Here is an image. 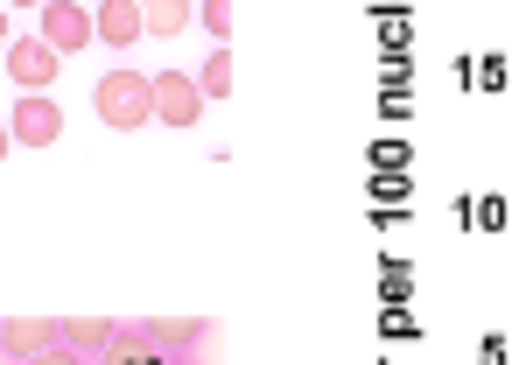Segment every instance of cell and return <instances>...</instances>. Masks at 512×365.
I'll use <instances>...</instances> for the list:
<instances>
[{
  "label": "cell",
  "instance_id": "cell-7",
  "mask_svg": "<svg viewBox=\"0 0 512 365\" xmlns=\"http://www.w3.org/2000/svg\"><path fill=\"white\" fill-rule=\"evenodd\" d=\"M92 36H99L106 50H134L148 29H141V8H134V0H99V8H92Z\"/></svg>",
  "mask_w": 512,
  "mask_h": 365
},
{
  "label": "cell",
  "instance_id": "cell-16",
  "mask_svg": "<svg viewBox=\"0 0 512 365\" xmlns=\"http://www.w3.org/2000/svg\"><path fill=\"white\" fill-rule=\"evenodd\" d=\"M8 8H22V15H36V8H43V0H8Z\"/></svg>",
  "mask_w": 512,
  "mask_h": 365
},
{
  "label": "cell",
  "instance_id": "cell-2",
  "mask_svg": "<svg viewBox=\"0 0 512 365\" xmlns=\"http://www.w3.org/2000/svg\"><path fill=\"white\" fill-rule=\"evenodd\" d=\"M36 36H43L57 57L92 50V43H99V36H92V0H43V8H36Z\"/></svg>",
  "mask_w": 512,
  "mask_h": 365
},
{
  "label": "cell",
  "instance_id": "cell-9",
  "mask_svg": "<svg viewBox=\"0 0 512 365\" xmlns=\"http://www.w3.org/2000/svg\"><path fill=\"white\" fill-rule=\"evenodd\" d=\"M99 365H169V351H155V344L141 337V323H120L113 344L99 351Z\"/></svg>",
  "mask_w": 512,
  "mask_h": 365
},
{
  "label": "cell",
  "instance_id": "cell-6",
  "mask_svg": "<svg viewBox=\"0 0 512 365\" xmlns=\"http://www.w3.org/2000/svg\"><path fill=\"white\" fill-rule=\"evenodd\" d=\"M50 344H64V323L57 316H15V323H0V351H8L15 365L43 358Z\"/></svg>",
  "mask_w": 512,
  "mask_h": 365
},
{
  "label": "cell",
  "instance_id": "cell-4",
  "mask_svg": "<svg viewBox=\"0 0 512 365\" xmlns=\"http://www.w3.org/2000/svg\"><path fill=\"white\" fill-rule=\"evenodd\" d=\"M8 134H15L22 148H50V141L64 134V106H57L50 92H22V106L8 113Z\"/></svg>",
  "mask_w": 512,
  "mask_h": 365
},
{
  "label": "cell",
  "instance_id": "cell-12",
  "mask_svg": "<svg viewBox=\"0 0 512 365\" xmlns=\"http://www.w3.org/2000/svg\"><path fill=\"white\" fill-rule=\"evenodd\" d=\"M197 92H204V106L232 99V43H211V57L197 64Z\"/></svg>",
  "mask_w": 512,
  "mask_h": 365
},
{
  "label": "cell",
  "instance_id": "cell-11",
  "mask_svg": "<svg viewBox=\"0 0 512 365\" xmlns=\"http://www.w3.org/2000/svg\"><path fill=\"white\" fill-rule=\"evenodd\" d=\"M113 330H120L113 316H64V344L85 351V358H99V351L113 344Z\"/></svg>",
  "mask_w": 512,
  "mask_h": 365
},
{
  "label": "cell",
  "instance_id": "cell-15",
  "mask_svg": "<svg viewBox=\"0 0 512 365\" xmlns=\"http://www.w3.org/2000/svg\"><path fill=\"white\" fill-rule=\"evenodd\" d=\"M169 365H211L204 351H169Z\"/></svg>",
  "mask_w": 512,
  "mask_h": 365
},
{
  "label": "cell",
  "instance_id": "cell-1",
  "mask_svg": "<svg viewBox=\"0 0 512 365\" xmlns=\"http://www.w3.org/2000/svg\"><path fill=\"white\" fill-rule=\"evenodd\" d=\"M92 106H99V120H106L113 134L155 127V85H148V71H106V78L92 85Z\"/></svg>",
  "mask_w": 512,
  "mask_h": 365
},
{
  "label": "cell",
  "instance_id": "cell-17",
  "mask_svg": "<svg viewBox=\"0 0 512 365\" xmlns=\"http://www.w3.org/2000/svg\"><path fill=\"white\" fill-rule=\"evenodd\" d=\"M8 43H15V29H8V15H0V50H8Z\"/></svg>",
  "mask_w": 512,
  "mask_h": 365
},
{
  "label": "cell",
  "instance_id": "cell-3",
  "mask_svg": "<svg viewBox=\"0 0 512 365\" xmlns=\"http://www.w3.org/2000/svg\"><path fill=\"white\" fill-rule=\"evenodd\" d=\"M0 64H8V78H15L22 92H50V85H57V64H64V57H57V50H50L43 36H15L8 50H0Z\"/></svg>",
  "mask_w": 512,
  "mask_h": 365
},
{
  "label": "cell",
  "instance_id": "cell-13",
  "mask_svg": "<svg viewBox=\"0 0 512 365\" xmlns=\"http://www.w3.org/2000/svg\"><path fill=\"white\" fill-rule=\"evenodd\" d=\"M197 22H204V36H211V43H232V0H204Z\"/></svg>",
  "mask_w": 512,
  "mask_h": 365
},
{
  "label": "cell",
  "instance_id": "cell-18",
  "mask_svg": "<svg viewBox=\"0 0 512 365\" xmlns=\"http://www.w3.org/2000/svg\"><path fill=\"white\" fill-rule=\"evenodd\" d=\"M8 148H15V134H8V127H0V155H8Z\"/></svg>",
  "mask_w": 512,
  "mask_h": 365
},
{
  "label": "cell",
  "instance_id": "cell-10",
  "mask_svg": "<svg viewBox=\"0 0 512 365\" xmlns=\"http://www.w3.org/2000/svg\"><path fill=\"white\" fill-rule=\"evenodd\" d=\"M134 8H141V29H148V36H183V29L197 22L190 0H134Z\"/></svg>",
  "mask_w": 512,
  "mask_h": 365
},
{
  "label": "cell",
  "instance_id": "cell-14",
  "mask_svg": "<svg viewBox=\"0 0 512 365\" xmlns=\"http://www.w3.org/2000/svg\"><path fill=\"white\" fill-rule=\"evenodd\" d=\"M29 365H92V358H85V351H71V344H50V351H43V358H29Z\"/></svg>",
  "mask_w": 512,
  "mask_h": 365
},
{
  "label": "cell",
  "instance_id": "cell-5",
  "mask_svg": "<svg viewBox=\"0 0 512 365\" xmlns=\"http://www.w3.org/2000/svg\"><path fill=\"white\" fill-rule=\"evenodd\" d=\"M148 85H155V120H162V127H197V120H204V92H197V78L162 71V78H148Z\"/></svg>",
  "mask_w": 512,
  "mask_h": 365
},
{
  "label": "cell",
  "instance_id": "cell-8",
  "mask_svg": "<svg viewBox=\"0 0 512 365\" xmlns=\"http://www.w3.org/2000/svg\"><path fill=\"white\" fill-rule=\"evenodd\" d=\"M141 337H148L155 351H197V344H211V323H204V316H148Z\"/></svg>",
  "mask_w": 512,
  "mask_h": 365
}]
</instances>
